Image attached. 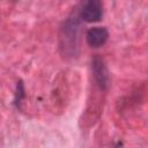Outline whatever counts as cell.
<instances>
[{"label": "cell", "mask_w": 148, "mask_h": 148, "mask_svg": "<svg viewBox=\"0 0 148 148\" xmlns=\"http://www.w3.org/2000/svg\"><path fill=\"white\" fill-rule=\"evenodd\" d=\"M77 15L69 16L64 21L60 27L59 40H60V50L65 57L74 58L77 54L79 49V20Z\"/></svg>", "instance_id": "obj_1"}, {"label": "cell", "mask_w": 148, "mask_h": 148, "mask_svg": "<svg viewBox=\"0 0 148 148\" xmlns=\"http://www.w3.org/2000/svg\"><path fill=\"white\" fill-rule=\"evenodd\" d=\"M109 38V32L103 27H92L87 31L86 39L89 46L91 47H99L106 43Z\"/></svg>", "instance_id": "obj_4"}, {"label": "cell", "mask_w": 148, "mask_h": 148, "mask_svg": "<svg viewBox=\"0 0 148 148\" xmlns=\"http://www.w3.org/2000/svg\"><path fill=\"white\" fill-rule=\"evenodd\" d=\"M91 71H92L94 80H95L96 84L99 87V89H102V90L108 89V87L110 84V75H109V71H108V67H106L103 58H101L99 56H95L92 58Z\"/></svg>", "instance_id": "obj_2"}, {"label": "cell", "mask_w": 148, "mask_h": 148, "mask_svg": "<svg viewBox=\"0 0 148 148\" xmlns=\"http://www.w3.org/2000/svg\"><path fill=\"white\" fill-rule=\"evenodd\" d=\"M102 16V5L99 0H86L81 12L80 17L86 22H96Z\"/></svg>", "instance_id": "obj_3"}, {"label": "cell", "mask_w": 148, "mask_h": 148, "mask_svg": "<svg viewBox=\"0 0 148 148\" xmlns=\"http://www.w3.org/2000/svg\"><path fill=\"white\" fill-rule=\"evenodd\" d=\"M23 97H24V88H23V84H22V82L20 81V82H17V84H16V90H15V98H14V104H15L16 106H18V105H20V103L22 102Z\"/></svg>", "instance_id": "obj_5"}]
</instances>
